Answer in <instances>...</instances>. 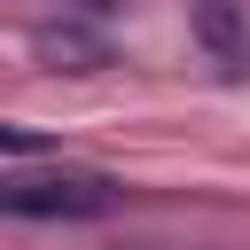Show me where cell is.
<instances>
[{"instance_id":"1","label":"cell","mask_w":250,"mask_h":250,"mask_svg":"<svg viewBox=\"0 0 250 250\" xmlns=\"http://www.w3.org/2000/svg\"><path fill=\"white\" fill-rule=\"evenodd\" d=\"M0 203L8 219H102L125 203V188L109 172H8Z\"/></svg>"},{"instance_id":"2","label":"cell","mask_w":250,"mask_h":250,"mask_svg":"<svg viewBox=\"0 0 250 250\" xmlns=\"http://www.w3.org/2000/svg\"><path fill=\"white\" fill-rule=\"evenodd\" d=\"M188 23H195V39H203V55H211L219 70H242V55H250V39H242V0H188Z\"/></svg>"}]
</instances>
